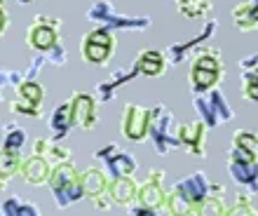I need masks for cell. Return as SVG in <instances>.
Masks as SVG:
<instances>
[{"label": "cell", "mask_w": 258, "mask_h": 216, "mask_svg": "<svg viewBox=\"0 0 258 216\" xmlns=\"http://www.w3.org/2000/svg\"><path fill=\"white\" fill-rule=\"evenodd\" d=\"M209 186L211 181L202 172H195L183 181L174 183L169 193H167V197H164L162 211H169V214H200L204 197L209 195Z\"/></svg>", "instance_id": "obj_1"}, {"label": "cell", "mask_w": 258, "mask_h": 216, "mask_svg": "<svg viewBox=\"0 0 258 216\" xmlns=\"http://www.w3.org/2000/svg\"><path fill=\"white\" fill-rule=\"evenodd\" d=\"M47 186H49V190H52V197H54V202L59 209H66L68 204H73L85 197L82 186H80V172L71 165V160L52 165Z\"/></svg>", "instance_id": "obj_2"}, {"label": "cell", "mask_w": 258, "mask_h": 216, "mask_svg": "<svg viewBox=\"0 0 258 216\" xmlns=\"http://www.w3.org/2000/svg\"><path fill=\"white\" fill-rule=\"evenodd\" d=\"M225 165H228L232 181L237 186H242L246 193L256 195L258 193V153L256 150L230 143V148L225 153Z\"/></svg>", "instance_id": "obj_3"}, {"label": "cell", "mask_w": 258, "mask_h": 216, "mask_svg": "<svg viewBox=\"0 0 258 216\" xmlns=\"http://www.w3.org/2000/svg\"><path fill=\"white\" fill-rule=\"evenodd\" d=\"M192 106H195L200 120L209 129H216L223 122H230L235 118V111L228 103L225 94L218 87H211L207 92H195L192 94Z\"/></svg>", "instance_id": "obj_4"}, {"label": "cell", "mask_w": 258, "mask_h": 216, "mask_svg": "<svg viewBox=\"0 0 258 216\" xmlns=\"http://www.w3.org/2000/svg\"><path fill=\"white\" fill-rule=\"evenodd\" d=\"M87 19L99 24V26L110 28V31H113V28L146 31L148 26H153V21H150L148 17H127V14H120L110 0H96L94 5L87 10Z\"/></svg>", "instance_id": "obj_5"}, {"label": "cell", "mask_w": 258, "mask_h": 216, "mask_svg": "<svg viewBox=\"0 0 258 216\" xmlns=\"http://www.w3.org/2000/svg\"><path fill=\"white\" fill-rule=\"evenodd\" d=\"M174 113L164 103H155L150 108V122H148V139L153 141L157 153H169L171 148H178L176 134H174Z\"/></svg>", "instance_id": "obj_6"}, {"label": "cell", "mask_w": 258, "mask_h": 216, "mask_svg": "<svg viewBox=\"0 0 258 216\" xmlns=\"http://www.w3.org/2000/svg\"><path fill=\"white\" fill-rule=\"evenodd\" d=\"M80 54L87 64L103 66L106 61L115 54V35L106 26H96L82 35L80 40Z\"/></svg>", "instance_id": "obj_7"}, {"label": "cell", "mask_w": 258, "mask_h": 216, "mask_svg": "<svg viewBox=\"0 0 258 216\" xmlns=\"http://www.w3.org/2000/svg\"><path fill=\"white\" fill-rule=\"evenodd\" d=\"M61 42V21L47 14L33 17L31 26L26 28V45L35 52H49V49Z\"/></svg>", "instance_id": "obj_8"}, {"label": "cell", "mask_w": 258, "mask_h": 216, "mask_svg": "<svg viewBox=\"0 0 258 216\" xmlns=\"http://www.w3.org/2000/svg\"><path fill=\"white\" fill-rule=\"evenodd\" d=\"M148 122H150V108L141 103H124L122 120H120V132L124 139L134 143H141L148 139Z\"/></svg>", "instance_id": "obj_9"}, {"label": "cell", "mask_w": 258, "mask_h": 216, "mask_svg": "<svg viewBox=\"0 0 258 216\" xmlns=\"http://www.w3.org/2000/svg\"><path fill=\"white\" fill-rule=\"evenodd\" d=\"M207 132H209V127H207L202 120L181 122V125H176V129H174L178 148L188 150V153L195 157L207 155Z\"/></svg>", "instance_id": "obj_10"}, {"label": "cell", "mask_w": 258, "mask_h": 216, "mask_svg": "<svg viewBox=\"0 0 258 216\" xmlns=\"http://www.w3.org/2000/svg\"><path fill=\"white\" fill-rule=\"evenodd\" d=\"M71 122L73 127H82V129H94L99 122V99L94 94L87 92H75L71 99Z\"/></svg>", "instance_id": "obj_11"}, {"label": "cell", "mask_w": 258, "mask_h": 216, "mask_svg": "<svg viewBox=\"0 0 258 216\" xmlns=\"http://www.w3.org/2000/svg\"><path fill=\"white\" fill-rule=\"evenodd\" d=\"M164 181V172L162 169H150L148 179L143 183H139V193H136V202L146 204L148 209H153L155 214H160L164 207V197H167V190L162 188Z\"/></svg>", "instance_id": "obj_12"}, {"label": "cell", "mask_w": 258, "mask_h": 216, "mask_svg": "<svg viewBox=\"0 0 258 216\" xmlns=\"http://www.w3.org/2000/svg\"><path fill=\"white\" fill-rule=\"evenodd\" d=\"M96 157L103 160L110 179H115V176H134V172L139 169V162L134 160V155L120 150L115 143H106L103 148H99L96 150Z\"/></svg>", "instance_id": "obj_13"}, {"label": "cell", "mask_w": 258, "mask_h": 216, "mask_svg": "<svg viewBox=\"0 0 258 216\" xmlns=\"http://www.w3.org/2000/svg\"><path fill=\"white\" fill-rule=\"evenodd\" d=\"M216 26L218 24L211 19V21H207V26H204L197 35H192V38H188V40H183V42H176V45H169V47H167V54H164V57H167V66H178L195 47L209 42L211 38L216 35Z\"/></svg>", "instance_id": "obj_14"}, {"label": "cell", "mask_w": 258, "mask_h": 216, "mask_svg": "<svg viewBox=\"0 0 258 216\" xmlns=\"http://www.w3.org/2000/svg\"><path fill=\"white\" fill-rule=\"evenodd\" d=\"M239 80H242V96L246 101L258 103V52L239 61Z\"/></svg>", "instance_id": "obj_15"}, {"label": "cell", "mask_w": 258, "mask_h": 216, "mask_svg": "<svg viewBox=\"0 0 258 216\" xmlns=\"http://www.w3.org/2000/svg\"><path fill=\"white\" fill-rule=\"evenodd\" d=\"M49 169H52V165L42 155H35L33 153V155H28L21 160L19 174L28 186H45L49 179Z\"/></svg>", "instance_id": "obj_16"}, {"label": "cell", "mask_w": 258, "mask_h": 216, "mask_svg": "<svg viewBox=\"0 0 258 216\" xmlns=\"http://www.w3.org/2000/svg\"><path fill=\"white\" fill-rule=\"evenodd\" d=\"M136 75H139L136 64H132V66H127V68H117L108 80L101 82V85L96 87V99H99V101H108L110 96H115L117 89L122 87V85H127V82H132Z\"/></svg>", "instance_id": "obj_17"}, {"label": "cell", "mask_w": 258, "mask_h": 216, "mask_svg": "<svg viewBox=\"0 0 258 216\" xmlns=\"http://www.w3.org/2000/svg\"><path fill=\"white\" fill-rule=\"evenodd\" d=\"M134 64L139 68V75H146V78H157L167 71V57L160 49H143L139 52Z\"/></svg>", "instance_id": "obj_18"}, {"label": "cell", "mask_w": 258, "mask_h": 216, "mask_svg": "<svg viewBox=\"0 0 258 216\" xmlns=\"http://www.w3.org/2000/svg\"><path fill=\"white\" fill-rule=\"evenodd\" d=\"M136 193H139V183L134 176H115L108 181V195L113 197L115 204L127 207L129 202L136 200Z\"/></svg>", "instance_id": "obj_19"}, {"label": "cell", "mask_w": 258, "mask_h": 216, "mask_svg": "<svg viewBox=\"0 0 258 216\" xmlns=\"http://www.w3.org/2000/svg\"><path fill=\"white\" fill-rule=\"evenodd\" d=\"M33 153L35 155H42L49 165L71 160V155H73L71 148L61 143V139H35L33 141Z\"/></svg>", "instance_id": "obj_20"}, {"label": "cell", "mask_w": 258, "mask_h": 216, "mask_svg": "<svg viewBox=\"0 0 258 216\" xmlns=\"http://www.w3.org/2000/svg\"><path fill=\"white\" fill-rule=\"evenodd\" d=\"M21 155L19 148H0V190H5L10 186L14 176L19 174V167H21Z\"/></svg>", "instance_id": "obj_21"}, {"label": "cell", "mask_w": 258, "mask_h": 216, "mask_svg": "<svg viewBox=\"0 0 258 216\" xmlns=\"http://www.w3.org/2000/svg\"><path fill=\"white\" fill-rule=\"evenodd\" d=\"M108 181L110 176L96 167H87L80 172V186L87 197H94L99 193H103V190H108Z\"/></svg>", "instance_id": "obj_22"}, {"label": "cell", "mask_w": 258, "mask_h": 216, "mask_svg": "<svg viewBox=\"0 0 258 216\" xmlns=\"http://www.w3.org/2000/svg\"><path fill=\"white\" fill-rule=\"evenodd\" d=\"M232 21L242 33H256L258 31V10H253L249 3H239L232 10Z\"/></svg>", "instance_id": "obj_23"}, {"label": "cell", "mask_w": 258, "mask_h": 216, "mask_svg": "<svg viewBox=\"0 0 258 216\" xmlns=\"http://www.w3.org/2000/svg\"><path fill=\"white\" fill-rule=\"evenodd\" d=\"M223 73L218 71H204V68H190V94L195 92H207L211 87H218Z\"/></svg>", "instance_id": "obj_24"}, {"label": "cell", "mask_w": 258, "mask_h": 216, "mask_svg": "<svg viewBox=\"0 0 258 216\" xmlns=\"http://www.w3.org/2000/svg\"><path fill=\"white\" fill-rule=\"evenodd\" d=\"M49 129H52V134H54V139H63L66 136V132L71 127H73V122H71V103H61V106H56L54 111H52V115H49Z\"/></svg>", "instance_id": "obj_25"}, {"label": "cell", "mask_w": 258, "mask_h": 216, "mask_svg": "<svg viewBox=\"0 0 258 216\" xmlns=\"http://www.w3.org/2000/svg\"><path fill=\"white\" fill-rule=\"evenodd\" d=\"M214 0H176V10L185 19H204L211 12Z\"/></svg>", "instance_id": "obj_26"}, {"label": "cell", "mask_w": 258, "mask_h": 216, "mask_svg": "<svg viewBox=\"0 0 258 216\" xmlns=\"http://www.w3.org/2000/svg\"><path fill=\"white\" fill-rule=\"evenodd\" d=\"M17 96H24L28 101L42 103L45 101V87L35 78H24V80L17 85Z\"/></svg>", "instance_id": "obj_27"}, {"label": "cell", "mask_w": 258, "mask_h": 216, "mask_svg": "<svg viewBox=\"0 0 258 216\" xmlns=\"http://www.w3.org/2000/svg\"><path fill=\"white\" fill-rule=\"evenodd\" d=\"M0 214H40V207L24 202L19 197H7L5 202H0Z\"/></svg>", "instance_id": "obj_28"}, {"label": "cell", "mask_w": 258, "mask_h": 216, "mask_svg": "<svg viewBox=\"0 0 258 216\" xmlns=\"http://www.w3.org/2000/svg\"><path fill=\"white\" fill-rule=\"evenodd\" d=\"M225 214L230 216H237V214H256V207H253V195L251 193H237L235 195V200H232V204L225 209Z\"/></svg>", "instance_id": "obj_29"}, {"label": "cell", "mask_w": 258, "mask_h": 216, "mask_svg": "<svg viewBox=\"0 0 258 216\" xmlns=\"http://www.w3.org/2000/svg\"><path fill=\"white\" fill-rule=\"evenodd\" d=\"M5 141H3V146L5 148H19L26 143V129H21L19 125H14V122H10V125H5Z\"/></svg>", "instance_id": "obj_30"}, {"label": "cell", "mask_w": 258, "mask_h": 216, "mask_svg": "<svg viewBox=\"0 0 258 216\" xmlns=\"http://www.w3.org/2000/svg\"><path fill=\"white\" fill-rule=\"evenodd\" d=\"M10 111H12V113H19V115L40 118V115H42V103H35V101H28V99H24V96H17V99L10 103Z\"/></svg>", "instance_id": "obj_31"}, {"label": "cell", "mask_w": 258, "mask_h": 216, "mask_svg": "<svg viewBox=\"0 0 258 216\" xmlns=\"http://www.w3.org/2000/svg\"><path fill=\"white\" fill-rule=\"evenodd\" d=\"M228 209V204H225L223 197L218 195H207L204 197L202 207H200V214H225Z\"/></svg>", "instance_id": "obj_32"}, {"label": "cell", "mask_w": 258, "mask_h": 216, "mask_svg": "<svg viewBox=\"0 0 258 216\" xmlns=\"http://www.w3.org/2000/svg\"><path fill=\"white\" fill-rule=\"evenodd\" d=\"M42 57H45V61H47V64H54V66H63V64L68 61V52L63 49L61 42H59V45H54V47L49 49V52H45Z\"/></svg>", "instance_id": "obj_33"}, {"label": "cell", "mask_w": 258, "mask_h": 216, "mask_svg": "<svg viewBox=\"0 0 258 216\" xmlns=\"http://www.w3.org/2000/svg\"><path fill=\"white\" fill-rule=\"evenodd\" d=\"M24 80V75L19 71H0V89L3 87H17Z\"/></svg>", "instance_id": "obj_34"}, {"label": "cell", "mask_w": 258, "mask_h": 216, "mask_svg": "<svg viewBox=\"0 0 258 216\" xmlns=\"http://www.w3.org/2000/svg\"><path fill=\"white\" fill-rule=\"evenodd\" d=\"M89 200H92V204H94L96 209L99 211H108L110 207H113V197L108 195V190H103V193H99V195H94V197H89Z\"/></svg>", "instance_id": "obj_35"}, {"label": "cell", "mask_w": 258, "mask_h": 216, "mask_svg": "<svg viewBox=\"0 0 258 216\" xmlns=\"http://www.w3.org/2000/svg\"><path fill=\"white\" fill-rule=\"evenodd\" d=\"M7 26H10V14H7L5 0H0V35H5Z\"/></svg>", "instance_id": "obj_36"}, {"label": "cell", "mask_w": 258, "mask_h": 216, "mask_svg": "<svg viewBox=\"0 0 258 216\" xmlns=\"http://www.w3.org/2000/svg\"><path fill=\"white\" fill-rule=\"evenodd\" d=\"M246 3H249V5H251L253 10H258V0H246Z\"/></svg>", "instance_id": "obj_37"}, {"label": "cell", "mask_w": 258, "mask_h": 216, "mask_svg": "<svg viewBox=\"0 0 258 216\" xmlns=\"http://www.w3.org/2000/svg\"><path fill=\"white\" fill-rule=\"evenodd\" d=\"M17 3H33V0H17Z\"/></svg>", "instance_id": "obj_38"}]
</instances>
